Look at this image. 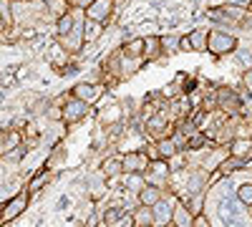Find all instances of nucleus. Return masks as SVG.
<instances>
[{
    "label": "nucleus",
    "instance_id": "obj_30",
    "mask_svg": "<svg viewBox=\"0 0 252 227\" xmlns=\"http://www.w3.org/2000/svg\"><path fill=\"white\" fill-rule=\"evenodd\" d=\"M242 86L247 89V94H252V68L242 71Z\"/></svg>",
    "mask_w": 252,
    "mask_h": 227
},
{
    "label": "nucleus",
    "instance_id": "obj_21",
    "mask_svg": "<svg viewBox=\"0 0 252 227\" xmlns=\"http://www.w3.org/2000/svg\"><path fill=\"white\" fill-rule=\"evenodd\" d=\"M131 220H134V227H154L152 207H144V204H139L136 210H131Z\"/></svg>",
    "mask_w": 252,
    "mask_h": 227
},
{
    "label": "nucleus",
    "instance_id": "obj_22",
    "mask_svg": "<svg viewBox=\"0 0 252 227\" xmlns=\"http://www.w3.org/2000/svg\"><path fill=\"white\" fill-rule=\"evenodd\" d=\"M207 35H209V28H194L187 33L189 43H192V51H207Z\"/></svg>",
    "mask_w": 252,
    "mask_h": 227
},
{
    "label": "nucleus",
    "instance_id": "obj_9",
    "mask_svg": "<svg viewBox=\"0 0 252 227\" xmlns=\"http://www.w3.org/2000/svg\"><path fill=\"white\" fill-rule=\"evenodd\" d=\"M119 53L126 61H141L144 64V38L141 35L139 38H126L121 43V48H119Z\"/></svg>",
    "mask_w": 252,
    "mask_h": 227
},
{
    "label": "nucleus",
    "instance_id": "obj_34",
    "mask_svg": "<svg viewBox=\"0 0 252 227\" xmlns=\"http://www.w3.org/2000/svg\"><path fill=\"white\" fill-rule=\"evenodd\" d=\"M0 33H5V23H3V20H0Z\"/></svg>",
    "mask_w": 252,
    "mask_h": 227
},
{
    "label": "nucleus",
    "instance_id": "obj_17",
    "mask_svg": "<svg viewBox=\"0 0 252 227\" xmlns=\"http://www.w3.org/2000/svg\"><path fill=\"white\" fill-rule=\"evenodd\" d=\"M245 167H247V162H245V159H240V157H232V154H227V157L220 162L217 172H220L222 177H232L235 172H240V169H245Z\"/></svg>",
    "mask_w": 252,
    "mask_h": 227
},
{
    "label": "nucleus",
    "instance_id": "obj_32",
    "mask_svg": "<svg viewBox=\"0 0 252 227\" xmlns=\"http://www.w3.org/2000/svg\"><path fill=\"white\" fill-rule=\"evenodd\" d=\"M68 204H71V197H61V199L56 202V210H66Z\"/></svg>",
    "mask_w": 252,
    "mask_h": 227
},
{
    "label": "nucleus",
    "instance_id": "obj_7",
    "mask_svg": "<svg viewBox=\"0 0 252 227\" xmlns=\"http://www.w3.org/2000/svg\"><path fill=\"white\" fill-rule=\"evenodd\" d=\"M103 91H106V86H103L101 81H98V84H94V81H81V84H76V86L71 89V96L81 98L83 104H89V106H91Z\"/></svg>",
    "mask_w": 252,
    "mask_h": 227
},
{
    "label": "nucleus",
    "instance_id": "obj_33",
    "mask_svg": "<svg viewBox=\"0 0 252 227\" xmlns=\"http://www.w3.org/2000/svg\"><path fill=\"white\" fill-rule=\"evenodd\" d=\"M224 3H232V5H242V8H247L250 0H224Z\"/></svg>",
    "mask_w": 252,
    "mask_h": 227
},
{
    "label": "nucleus",
    "instance_id": "obj_18",
    "mask_svg": "<svg viewBox=\"0 0 252 227\" xmlns=\"http://www.w3.org/2000/svg\"><path fill=\"white\" fill-rule=\"evenodd\" d=\"M103 35V23L91 18H83V46L86 43H96V40Z\"/></svg>",
    "mask_w": 252,
    "mask_h": 227
},
{
    "label": "nucleus",
    "instance_id": "obj_5",
    "mask_svg": "<svg viewBox=\"0 0 252 227\" xmlns=\"http://www.w3.org/2000/svg\"><path fill=\"white\" fill-rule=\"evenodd\" d=\"M28 202H31V195L26 190H20L15 197H10L8 202H3V225L13 222L15 217H20L26 210H28Z\"/></svg>",
    "mask_w": 252,
    "mask_h": 227
},
{
    "label": "nucleus",
    "instance_id": "obj_26",
    "mask_svg": "<svg viewBox=\"0 0 252 227\" xmlns=\"http://www.w3.org/2000/svg\"><path fill=\"white\" fill-rule=\"evenodd\" d=\"M240 204H245V207H252V182H240L235 187V195H232Z\"/></svg>",
    "mask_w": 252,
    "mask_h": 227
},
{
    "label": "nucleus",
    "instance_id": "obj_28",
    "mask_svg": "<svg viewBox=\"0 0 252 227\" xmlns=\"http://www.w3.org/2000/svg\"><path fill=\"white\" fill-rule=\"evenodd\" d=\"M0 20L5 23V28L13 26V0H0Z\"/></svg>",
    "mask_w": 252,
    "mask_h": 227
},
{
    "label": "nucleus",
    "instance_id": "obj_19",
    "mask_svg": "<svg viewBox=\"0 0 252 227\" xmlns=\"http://www.w3.org/2000/svg\"><path fill=\"white\" fill-rule=\"evenodd\" d=\"M227 152L232 157H240V159H250L252 157V139H232L227 144Z\"/></svg>",
    "mask_w": 252,
    "mask_h": 227
},
{
    "label": "nucleus",
    "instance_id": "obj_15",
    "mask_svg": "<svg viewBox=\"0 0 252 227\" xmlns=\"http://www.w3.org/2000/svg\"><path fill=\"white\" fill-rule=\"evenodd\" d=\"M161 53V40L159 35H144V64H152V61H159Z\"/></svg>",
    "mask_w": 252,
    "mask_h": 227
},
{
    "label": "nucleus",
    "instance_id": "obj_31",
    "mask_svg": "<svg viewBox=\"0 0 252 227\" xmlns=\"http://www.w3.org/2000/svg\"><path fill=\"white\" fill-rule=\"evenodd\" d=\"M179 53H192V43L187 35H179Z\"/></svg>",
    "mask_w": 252,
    "mask_h": 227
},
{
    "label": "nucleus",
    "instance_id": "obj_16",
    "mask_svg": "<svg viewBox=\"0 0 252 227\" xmlns=\"http://www.w3.org/2000/svg\"><path fill=\"white\" fill-rule=\"evenodd\" d=\"M86 187H89V197H91L94 202H98L101 197H106V195H109V182L103 179L98 172H96V174H91V179H89Z\"/></svg>",
    "mask_w": 252,
    "mask_h": 227
},
{
    "label": "nucleus",
    "instance_id": "obj_4",
    "mask_svg": "<svg viewBox=\"0 0 252 227\" xmlns=\"http://www.w3.org/2000/svg\"><path fill=\"white\" fill-rule=\"evenodd\" d=\"M114 10H116V0H91V3L83 8V15L106 26L114 15Z\"/></svg>",
    "mask_w": 252,
    "mask_h": 227
},
{
    "label": "nucleus",
    "instance_id": "obj_20",
    "mask_svg": "<svg viewBox=\"0 0 252 227\" xmlns=\"http://www.w3.org/2000/svg\"><path fill=\"white\" fill-rule=\"evenodd\" d=\"M73 23H76V10L71 8L68 13H63V15H58L56 18V26H53V35L56 38H61V35H66L71 28H73Z\"/></svg>",
    "mask_w": 252,
    "mask_h": 227
},
{
    "label": "nucleus",
    "instance_id": "obj_29",
    "mask_svg": "<svg viewBox=\"0 0 252 227\" xmlns=\"http://www.w3.org/2000/svg\"><path fill=\"white\" fill-rule=\"evenodd\" d=\"M111 227H134V220H131V212H124Z\"/></svg>",
    "mask_w": 252,
    "mask_h": 227
},
{
    "label": "nucleus",
    "instance_id": "obj_23",
    "mask_svg": "<svg viewBox=\"0 0 252 227\" xmlns=\"http://www.w3.org/2000/svg\"><path fill=\"white\" fill-rule=\"evenodd\" d=\"M144 184H146V182H144V174H141V172H129V174H124V179H121V187L129 190L131 195H136Z\"/></svg>",
    "mask_w": 252,
    "mask_h": 227
},
{
    "label": "nucleus",
    "instance_id": "obj_6",
    "mask_svg": "<svg viewBox=\"0 0 252 227\" xmlns=\"http://www.w3.org/2000/svg\"><path fill=\"white\" fill-rule=\"evenodd\" d=\"M149 167V157H146L141 149H129L121 154V174H129V172H144Z\"/></svg>",
    "mask_w": 252,
    "mask_h": 227
},
{
    "label": "nucleus",
    "instance_id": "obj_3",
    "mask_svg": "<svg viewBox=\"0 0 252 227\" xmlns=\"http://www.w3.org/2000/svg\"><path fill=\"white\" fill-rule=\"evenodd\" d=\"M141 174H144L146 184H154V187L166 190V182H169L172 169H169V164H166V159H154V162H149V167H146Z\"/></svg>",
    "mask_w": 252,
    "mask_h": 227
},
{
    "label": "nucleus",
    "instance_id": "obj_24",
    "mask_svg": "<svg viewBox=\"0 0 252 227\" xmlns=\"http://www.w3.org/2000/svg\"><path fill=\"white\" fill-rule=\"evenodd\" d=\"M154 147H157V152H159V159H169V157H174V154L179 152L172 136H164V139H157V141H154Z\"/></svg>",
    "mask_w": 252,
    "mask_h": 227
},
{
    "label": "nucleus",
    "instance_id": "obj_12",
    "mask_svg": "<svg viewBox=\"0 0 252 227\" xmlns=\"http://www.w3.org/2000/svg\"><path fill=\"white\" fill-rule=\"evenodd\" d=\"M101 172V177L103 179H119L121 177V154H111V157H106V159H101V167H98Z\"/></svg>",
    "mask_w": 252,
    "mask_h": 227
},
{
    "label": "nucleus",
    "instance_id": "obj_11",
    "mask_svg": "<svg viewBox=\"0 0 252 227\" xmlns=\"http://www.w3.org/2000/svg\"><path fill=\"white\" fill-rule=\"evenodd\" d=\"M134 197H136V204L152 207V204H157V202L164 197V190H161V187H154V184H144V187H141Z\"/></svg>",
    "mask_w": 252,
    "mask_h": 227
},
{
    "label": "nucleus",
    "instance_id": "obj_2",
    "mask_svg": "<svg viewBox=\"0 0 252 227\" xmlns=\"http://www.w3.org/2000/svg\"><path fill=\"white\" fill-rule=\"evenodd\" d=\"M86 116H89V104H83L81 98H76V96H71V94H68L66 98L61 101V119L66 121L68 127H71V124L83 121Z\"/></svg>",
    "mask_w": 252,
    "mask_h": 227
},
{
    "label": "nucleus",
    "instance_id": "obj_25",
    "mask_svg": "<svg viewBox=\"0 0 252 227\" xmlns=\"http://www.w3.org/2000/svg\"><path fill=\"white\" fill-rule=\"evenodd\" d=\"M232 56H235L237 66H240L242 71L252 68V46H242V48H240V43H237V48L232 51Z\"/></svg>",
    "mask_w": 252,
    "mask_h": 227
},
{
    "label": "nucleus",
    "instance_id": "obj_8",
    "mask_svg": "<svg viewBox=\"0 0 252 227\" xmlns=\"http://www.w3.org/2000/svg\"><path fill=\"white\" fill-rule=\"evenodd\" d=\"M177 197H161L157 204H152V220H154V227H164L166 222H172V204H174Z\"/></svg>",
    "mask_w": 252,
    "mask_h": 227
},
{
    "label": "nucleus",
    "instance_id": "obj_10",
    "mask_svg": "<svg viewBox=\"0 0 252 227\" xmlns=\"http://www.w3.org/2000/svg\"><path fill=\"white\" fill-rule=\"evenodd\" d=\"M96 119H98V124H101L103 129L114 127V124H121V119H124V106H121V104H109V106H103V109L96 111Z\"/></svg>",
    "mask_w": 252,
    "mask_h": 227
},
{
    "label": "nucleus",
    "instance_id": "obj_14",
    "mask_svg": "<svg viewBox=\"0 0 252 227\" xmlns=\"http://www.w3.org/2000/svg\"><path fill=\"white\" fill-rule=\"evenodd\" d=\"M192 220H194V215L189 212L187 204L182 199H174V204H172V222H174V227H192Z\"/></svg>",
    "mask_w": 252,
    "mask_h": 227
},
{
    "label": "nucleus",
    "instance_id": "obj_1",
    "mask_svg": "<svg viewBox=\"0 0 252 227\" xmlns=\"http://www.w3.org/2000/svg\"><path fill=\"white\" fill-rule=\"evenodd\" d=\"M237 35L227 33V31H212L209 28V35H207V51L217 56V58H224V56H232V51L237 48Z\"/></svg>",
    "mask_w": 252,
    "mask_h": 227
},
{
    "label": "nucleus",
    "instance_id": "obj_13",
    "mask_svg": "<svg viewBox=\"0 0 252 227\" xmlns=\"http://www.w3.org/2000/svg\"><path fill=\"white\" fill-rule=\"evenodd\" d=\"M51 179H53V172L43 167L40 172H35V174L31 177V182L26 184V192H28L31 197H35L40 190H46V187H48V182H51Z\"/></svg>",
    "mask_w": 252,
    "mask_h": 227
},
{
    "label": "nucleus",
    "instance_id": "obj_27",
    "mask_svg": "<svg viewBox=\"0 0 252 227\" xmlns=\"http://www.w3.org/2000/svg\"><path fill=\"white\" fill-rule=\"evenodd\" d=\"M159 40H161V53H166V56L179 53V35L177 33L174 35H159Z\"/></svg>",
    "mask_w": 252,
    "mask_h": 227
}]
</instances>
